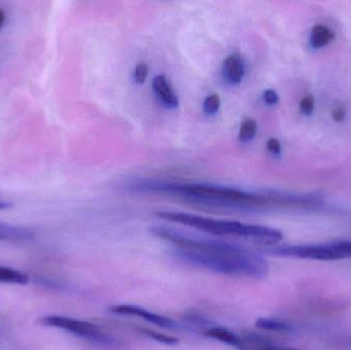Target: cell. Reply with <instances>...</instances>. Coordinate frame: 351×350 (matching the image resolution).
Returning <instances> with one entry per match:
<instances>
[{
	"instance_id": "14",
	"label": "cell",
	"mask_w": 351,
	"mask_h": 350,
	"mask_svg": "<svg viewBox=\"0 0 351 350\" xmlns=\"http://www.w3.org/2000/svg\"><path fill=\"white\" fill-rule=\"evenodd\" d=\"M258 125L256 121L252 118L245 119L241 123V129H239V140L243 143H247L255 137L257 133Z\"/></svg>"
},
{
	"instance_id": "1",
	"label": "cell",
	"mask_w": 351,
	"mask_h": 350,
	"mask_svg": "<svg viewBox=\"0 0 351 350\" xmlns=\"http://www.w3.org/2000/svg\"><path fill=\"white\" fill-rule=\"evenodd\" d=\"M152 232L174 245L175 256L192 266L253 279H261L269 271L267 260L262 255L237 245L198 238L164 226H156Z\"/></svg>"
},
{
	"instance_id": "22",
	"label": "cell",
	"mask_w": 351,
	"mask_h": 350,
	"mask_svg": "<svg viewBox=\"0 0 351 350\" xmlns=\"http://www.w3.org/2000/svg\"><path fill=\"white\" fill-rule=\"evenodd\" d=\"M333 117L336 121H342L346 118V112H344L343 109H336V110L334 111Z\"/></svg>"
},
{
	"instance_id": "6",
	"label": "cell",
	"mask_w": 351,
	"mask_h": 350,
	"mask_svg": "<svg viewBox=\"0 0 351 350\" xmlns=\"http://www.w3.org/2000/svg\"><path fill=\"white\" fill-rule=\"evenodd\" d=\"M110 312L112 314H123V316H138V318H143L146 322L152 323V324L162 327V328H177V324L171 318L148 312L139 306L123 305H123H115L110 308Z\"/></svg>"
},
{
	"instance_id": "5",
	"label": "cell",
	"mask_w": 351,
	"mask_h": 350,
	"mask_svg": "<svg viewBox=\"0 0 351 350\" xmlns=\"http://www.w3.org/2000/svg\"><path fill=\"white\" fill-rule=\"evenodd\" d=\"M41 325L51 328L68 331L80 338L101 345H113L115 341L106 333L103 332L97 325L86 321L75 320L66 316H49L40 320Z\"/></svg>"
},
{
	"instance_id": "20",
	"label": "cell",
	"mask_w": 351,
	"mask_h": 350,
	"mask_svg": "<svg viewBox=\"0 0 351 350\" xmlns=\"http://www.w3.org/2000/svg\"><path fill=\"white\" fill-rule=\"evenodd\" d=\"M267 149L274 155H280L282 153V145H280V141L274 138L268 140Z\"/></svg>"
},
{
	"instance_id": "17",
	"label": "cell",
	"mask_w": 351,
	"mask_h": 350,
	"mask_svg": "<svg viewBox=\"0 0 351 350\" xmlns=\"http://www.w3.org/2000/svg\"><path fill=\"white\" fill-rule=\"evenodd\" d=\"M299 107H300V111L302 114L309 116V115L313 114V110H315V98H313V96H311V95H307V96H305L304 98H302V100L300 101Z\"/></svg>"
},
{
	"instance_id": "4",
	"label": "cell",
	"mask_w": 351,
	"mask_h": 350,
	"mask_svg": "<svg viewBox=\"0 0 351 350\" xmlns=\"http://www.w3.org/2000/svg\"><path fill=\"white\" fill-rule=\"evenodd\" d=\"M267 251L268 254L274 256L321 261L341 260L351 258V240L331 244L274 247Z\"/></svg>"
},
{
	"instance_id": "16",
	"label": "cell",
	"mask_w": 351,
	"mask_h": 350,
	"mask_svg": "<svg viewBox=\"0 0 351 350\" xmlns=\"http://www.w3.org/2000/svg\"><path fill=\"white\" fill-rule=\"evenodd\" d=\"M221 106V99L218 94H212L204 99V111L206 114L212 115L218 112Z\"/></svg>"
},
{
	"instance_id": "12",
	"label": "cell",
	"mask_w": 351,
	"mask_h": 350,
	"mask_svg": "<svg viewBox=\"0 0 351 350\" xmlns=\"http://www.w3.org/2000/svg\"><path fill=\"white\" fill-rule=\"evenodd\" d=\"M29 275L8 267L0 266V282L6 284L26 285L29 282Z\"/></svg>"
},
{
	"instance_id": "7",
	"label": "cell",
	"mask_w": 351,
	"mask_h": 350,
	"mask_svg": "<svg viewBox=\"0 0 351 350\" xmlns=\"http://www.w3.org/2000/svg\"><path fill=\"white\" fill-rule=\"evenodd\" d=\"M245 75V63L239 53L228 55L223 63V76L231 86H237Z\"/></svg>"
},
{
	"instance_id": "19",
	"label": "cell",
	"mask_w": 351,
	"mask_h": 350,
	"mask_svg": "<svg viewBox=\"0 0 351 350\" xmlns=\"http://www.w3.org/2000/svg\"><path fill=\"white\" fill-rule=\"evenodd\" d=\"M264 102L269 106H274L276 105L280 101V97H278V92L274 90H266L263 94Z\"/></svg>"
},
{
	"instance_id": "11",
	"label": "cell",
	"mask_w": 351,
	"mask_h": 350,
	"mask_svg": "<svg viewBox=\"0 0 351 350\" xmlns=\"http://www.w3.org/2000/svg\"><path fill=\"white\" fill-rule=\"evenodd\" d=\"M204 335L210 338L216 339L225 345L237 347L239 349H245V343L237 335L224 328H210L204 331Z\"/></svg>"
},
{
	"instance_id": "21",
	"label": "cell",
	"mask_w": 351,
	"mask_h": 350,
	"mask_svg": "<svg viewBox=\"0 0 351 350\" xmlns=\"http://www.w3.org/2000/svg\"><path fill=\"white\" fill-rule=\"evenodd\" d=\"M255 350H298L295 349H286V347H278L274 345H269L268 342H263L259 347H256Z\"/></svg>"
},
{
	"instance_id": "24",
	"label": "cell",
	"mask_w": 351,
	"mask_h": 350,
	"mask_svg": "<svg viewBox=\"0 0 351 350\" xmlns=\"http://www.w3.org/2000/svg\"><path fill=\"white\" fill-rule=\"evenodd\" d=\"M10 203H5V201H1V199H0V211H1V210L8 209V208H10Z\"/></svg>"
},
{
	"instance_id": "8",
	"label": "cell",
	"mask_w": 351,
	"mask_h": 350,
	"mask_svg": "<svg viewBox=\"0 0 351 350\" xmlns=\"http://www.w3.org/2000/svg\"><path fill=\"white\" fill-rule=\"evenodd\" d=\"M152 88L160 102L169 108H177L179 106V99L173 90L166 76L158 75L154 78Z\"/></svg>"
},
{
	"instance_id": "15",
	"label": "cell",
	"mask_w": 351,
	"mask_h": 350,
	"mask_svg": "<svg viewBox=\"0 0 351 350\" xmlns=\"http://www.w3.org/2000/svg\"><path fill=\"white\" fill-rule=\"evenodd\" d=\"M140 332L142 334L146 335L149 338L154 339V340L158 341V342L164 343V345H175L179 342L177 338L173 336H169V335L162 334V333L156 332V331L150 330V329L140 328Z\"/></svg>"
},
{
	"instance_id": "18",
	"label": "cell",
	"mask_w": 351,
	"mask_h": 350,
	"mask_svg": "<svg viewBox=\"0 0 351 350\" xmlns=\"http://www.w3.org/2000/svg\"><path fill=\"white\" fill-rule=\"evenodd\" d=\"M148 72H149V68H148L147 64H138L137 67H136L135 72H134V79H135V82H137V84H144L146 78H147Z\"/></svg>"
},
{
	"instance_id": "10",
	"label": "cell",
	"mask_w": 351,
	"mask_h": 350,
	"mask_svg": "<svg viewBox=\"0 0 351 350\" xmlns=\"http://www.w3.org/2000/svg\"><path fill=\"white\" fill-rule=\"evenodd\" d=\"M33 232L20 226L0 223V240L8 242H27L32 240Z\"/></svg>"
},
{
	"instance_id": "9",
	"label": "cell",
	"mask_w": 351,
	"mask_h": 350,
	"mask_svg": "<svg viewBox=\"0 0 351 350\" xmlns=\"http://www.w3.org/2000/svg\"><path fill=\"white\" fill-rule=\"evenodd\" d=\"M334 39H335V33L330 27L317 24L311 29L309 43L313 49H319L329 45Z\"/></svg>"
},
{
	"instance_id": "13",
	"label": "cell",
	"mask_w": 351,
	"mask_h": 350,
	"mask_svg": "<svg viewBox=\"0 0 351 350\" xmlns=\"http://www.w3.org/2000/svg\"><path fill=\"white\" fill-rule=\"evenodd\" d=\"M256 326L261 330L271 331V332L288 333L293 330L291 325L280 321L271 320V318H259L256 321Z\"/></svg>"
},
{
	"instance_id": "3",
	"label": "cell",
	"mask_w": 351,
	"mask_h": 350,
	"mask_svg": "<svg viewBox=\"0 0 351 350\" xmlns=\"http://www.w3.org/2000/svg\"><path fill=\"white\" fill-rule=\"evenodd\" d=\"M156 215L162 219L190 226L206 234L245 238L265 246H276L284 240V234L280 230L267 226L253 225L230 220L212 219L183 212L160 211Z\"/></svg>"
},
{
	"instance_id": "23",
	"label": "cell",
	"mask_w": 351,
	"mask_h": 350,
	"mask_svg": "<svg viewBox=\"0 0 351 350\" xmlns=\"http://www.w3.org/2000/svg\"><path fill=\"white\" fill-rule=\"evenodd\" d=\"M4 21H5V14L3 10H0V28L3 26Z\"/></svg>"
},
{
	"instance_id": "2",
	"label": "cell",
	"mask_w": 351,
	"mask_h": 350,
	"mask_svg": "<svg viewBox=\"0 0 351 350\" xmlns=\"http://www.w3.org/2000/svg\"><path fill=\"white\" fill-rule=\"evenodd\" d=\"M132 188L149 192H166L189 199L194 203L214 207L256 208L267 205L304 208L303 195H286L278 193L247 192L229 187L204 183H176L168 181H139Z\"/></svg>"
}]
</instances>
